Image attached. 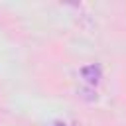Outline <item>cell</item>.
Listing matches in <instances>:
<instances>
[{
    "instance_id": "obj_1",
    "label": "cell",
    "mask_w": 126,
    "mask_h": 126,
    "mask_svg": "<svg viewBox=\"0 0 126 126\" xmlns=\"http://www.w3.org/2000/svg\"><path fill=\"white\" fill-rule=\"evenodd\" d=\"M81 77H83L89 85H96V83L100 81V77H102V69H100V65H96V63L85 65V67L81 69Z\"/></svg>"
},
{
    "instance_id": "obj_2",
    "label": "cell",
    "mask_w": 126,
    "mask_h": 126,
    "mask_svg": "<svg viewBox=\"0 0 126 126\" xmlns=\"http://www.w3.org/2000/svg\"><path fill=\"white\" fill-rule=\"evenodd\" d=\"M53 126H67V124H63V122H53Z\"/></svg>"
}]
</instances>
